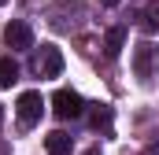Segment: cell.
<instances>
[{"label": "cell", "mask_w": 159, "mask_h": 155, "mask_svg": "<svg viewBox=\"0 0 159 155\" xmlns=\"http://www.w3.org/2000/svg\"><path fill=\"white\" fill-rule=\"evenodd\" d=\"M30 67H34L37 78H59V70H63V52L56 44H41L37 52H34V59H30Z\"/></svg>", "instance_id": "obj_1"}, {"label": "cell", "mask_w": 159, "mask_h": 155, "mask_svg": "<svg viewBox=\"0 0 159 155\" xmlns=\"http://www.w3.org/2000/svg\"><path fill=\"white\" fill-rule=\"evenodd\" d=\"M52 111H56V118H81L85 115V100H81L74 89H59L56 96H52Z\"/></svg>", "instance_id": "obj_2"}, {"label": "cell", "mask_w": 159, "mask_h": 155, "mask_svg": "<svg viewBox=\"0 0 159 155\" xmlns=\"http://www.w3.org/2000/svg\"><path fill=\"white\" fill-rule=\"evenodd\" d=\"M41 111H44L41 92H22V96H19V104H15V115H19V126H22V129L37 126V122H41Z\"/></svg>", "instance_id": "obj_3"}, {"label": "cell", "mask_w": 159, "mask_h": 155, "mask_svg": "<svg viewBox=\"0 0 159 155\" xmlns=\"http://www.w3.org/2000/svg\"><path fill=\"white\" fill-rule=\"evenodd\" d=\"M156 67H159V48L152 41H141L137 52H133V70H137V78H152Z\"/></svg>", "instance_id": "obj_4"}, {"label": "cell", "mask_w": 159, "mask_h": 155, "mask_svg": "<svg viewBox=\"0 0 159 155\" xmlns=\"http://www.w3.org/2000/svg\"><path fill=\"white\" fill-rule=\"evenodd\" d=\"M4 41H7V48H34V30H30V22L11 19V22L4 26Z\"/></svg>", "instance_id": "obj_5"}, {"label": "cell", "mask_w": 159, "mask_h": 155, "mask_svg": "<svg viewBox=\"0 0 159 155\" xmlns=\"http://www.w3.org/2000/svg\"><path fill=\"white\" fill-rule=\"evenodd\" d=\"M44 148H48V155H70L74 152V140H70L63 129H52V133L44 137Z\"/></svg>", "instance_id": "obj_6"}, {"label": "cell", "mask_w": 159, "mask_h": 155, "mask_svg": "<svg viewBox=\"0 0 159 155\" xmlns=\"http://www.w3.org/2000/svg\"><path fill=\"white\" fill-rule=\"evenodd\" d=\"M122 48H126V30H122V26H111V30H107V37H104V55H107V59H115Z\"/></svg>", "instance_id": "obj_7"}, {"label": "cell", "mask_w": 159, "mask_h": 155, "mask_svg": "<svg viewBox=\"0 0 159 155\" xmlns=\"http://www.w3.org/2000/svg\"><path fill=\"white\" fill-rule=\"evenodd\" d=\"M15 81H19V63L11 55H4L0 59V89H11Z\"/></svg>", "instance_id": "obj_8"}, {"label": "cell", "mask_w": 159, "mask_h": 155, "mask_svg": "<svg viewBox=\"0 0 159 155\" xmlns=\"http://www.w3.org/2000/svg\"><path fill=\"white\" fill-rule=\"evenodd\" d=\"M100 122L104 126L111 122V107H104V104H96V111H93V126H100Z\"/></svg>", "instance_id": "obj_9"}, {"label": "cell", "mask_w": 159, "mask_h": 155, "mask_svg": "<svg viewBox=\"0 0 159 155\" xmlns=\"http://www.w3.org/2000/svg\"><path fill=\"white\" fill-rule=\"evenodd\" d=\"M148 22L159 30V0H152V4H148Z\"/></svg>", "instance_id": "obj_10"}, {"label": "cell", "mask_w": 159, "mask_h": 155, "mask_svg": "<svg viewBox=\"0 0 159 155\" xmlns=\"http://www.w3.org/2000/svg\"><path fill=\"white\" fill-rule=\"evenodd\" d=\"M100 4H104V7H115V4H119V0H100Z\"/></svg>", "instance_id": "obj_11"}, {"label": "cell", "mask_w": 159, "mask_h": 155, "mask_svg": "<svg viewBox=\"0 0 159 155\" xmlns=\"http://www.w3.org/2000/svg\"><path fill=\"white\" fill-rule=\"evenodd\" d=\"M0 126H4V107H0Z\"/></svg>", "instance_id": "obj_12"}, {"label": "cell", "mask_w": 159, "mask_h": 155, "mask_svg": "<svg viewBox=\"0 0 159 155\" xmlns=\"http://www.w3.org/2000/svg\"><path fill=\"white\" fill-rule=\"evenodd\" d=\"M89 155H96V152H89Z\"/></svg>", "instance_id": "obj_13"}, {"label": "cell", "mask_w": 159, "mask_h": 155, "mask_svg": "<svg viewBox=\"0 0 159 155\" xmlns=\"http://www.w3.org/2000/svg\"><path fill=\"white\" fill-rule=\"evenodd\" d=\"M0 4H4V0H0Z\"/></svg>", "instance_id": "obj_14"}]
</instances>
